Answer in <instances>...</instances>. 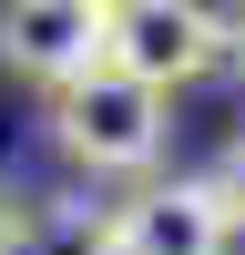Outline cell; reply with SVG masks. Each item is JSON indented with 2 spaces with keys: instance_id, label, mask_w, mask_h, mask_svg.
<instances>
[{
  "instance_id": "cell-1",
  "label": "cell",
  "mask_w": 245,
  "mask_h": 255,
  "mask_svg": "<svg viewBox=\"0 0 245 255\" xmlns=\"http://www.w3.org/2000/svg\"><path fill=\"white\" fill-rule=\"evenodd\" d=\"M163 133H174V102L143 92V82H122L113 61H92L82 82H61V92H51V143H61L92 184L153 174V163H163Z\"/></svg>"
},
{
  "instance_id": "cell-2",
  "label": "cell",
  "mask_w": 245,
  "mask_h": 255,
  "mask_svg": "<svg viewBox=\"0 0 245 255\" xmlns=\"http://www.w3.org/2000/svg\"><path fill=\"white\" fill-rule=\"evenodd\" d=\"M102 61H113L122 82H143V92L174 102L184 82L225 72V10H204V0H153V10H133V20L102 31Z\"/></svg>"
},
{
  "instance_id": "cell-3",
  "label": "cell",
  "mask_w": 245,
  "mask_h": 255,
  "mask_svg": "<svg viewBox=\"0 0 245 255\" xmlns=\"http://www.w3.org/2000/svg\"><path fill=\"white\" fill-rule=\"evenodd\" d=\"M92 61H102V10L92 0H0V72L10 82L61 92Z\"/></svg>"
},
{
  "instance_id": "cell-4",
  "label": "cell",
  "mask_w": 245,
  "mask_h": 255,
  "mask_svg": "<svg viewBox=\"0 0 245 255\" xmlns=\"http://www.w3.org/2000/svg\"><path fill=\"white\" fill-rule=\"evenodd\" d=\"M113 235H122V255H225L235 225H225L204 174H174V184H143L133 204H113Z\"/></svg>"
},
{
  "instance_id": "cell-5",
  "label": "cell",
  "mask_w": 245,
  "mask_h": 255,
  "mask_svg": "<svg viewBox=\"0 0 245 255\" xmlns=\"http://www.w3.org/2000/svg\"><path fill=\"white\" fill-rule=\"evenodd\" d=\"M0 255H122V235H113V204H92V194H31V204H10Z\"/></svg>"
},
{
  "instance_id": "cell-6",
  "label": "cell",
  "mask_w": 245,
  "mask_h": 255,
  "mask_svg": "<svg viewBox=\"0 0 245 255\" xmlns=\"http://www.w3.org/2000/svg\"><path fill=\"white\" fill-rule=\"evenodd\" d=\"M204 184H215V204H225V225H245V123L225 133V153H215V174H204Z\"/></svg>"
},
{
  "instance_id": "cell-7",
  "label": "cell",
  "mask_w": 245,
  "mask_h": 255,
  "mask_svg": "<svg viewBox=\"0 0 245 255\" xmlns=\"http://www.w3.org/2000/svg\"><path fill=\"white\" fill-rule=\"evenodd\" d=\"M225 72L245 82V0H235V10H225Z\"/></svg>"
},
{
  "instance_id": "cell-8",
  "label": "cell",
  "mask_w": 245,
  "mask_h": 255,
  "mask_svg": "<svg viewBox=\"0 0 245 255\" xmlns=\"http://www.w3.org/2000/svg\"><path fill=\"white\" fill-rule=\"evenodd\" d=\"M102 10V31H113V20H133V10H153V0H92Z\"/></svg>"
},
{
  "instance_id": "cell-9",
  "label": "cell",
  "mask_w": 245,
  "mask_h": 255,
  "mask_svg": "<svg viewBox=\"0 0 245 255\" xmlns=\"http://www.w3.org/2000/svg\"><path fill=\"white\" fill-rule=\"evenodd\" d=\"M0 235H10V194H0Z\"/></svg>"
}]
</instances>
